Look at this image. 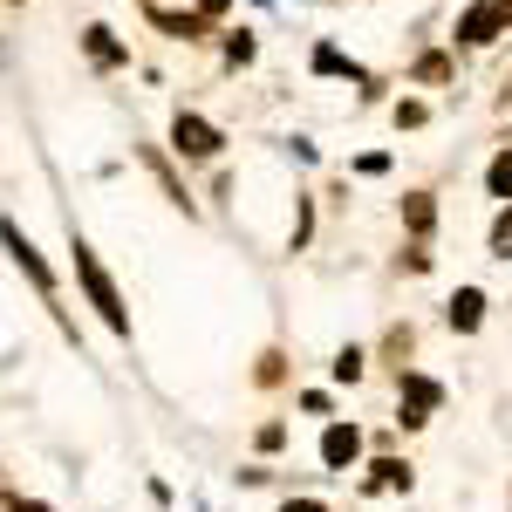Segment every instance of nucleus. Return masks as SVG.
<instances>
[{"instance_id":"nucleus-1","label":"nucleus","mask_w":512,"mask_h":512,"mask_svg":"<svg viewBox=\"0 0 512 512\" xmlns=\"http://www.w3.org/2000/svg\"><path fill=\"white\" fill-rule=\"evenodd\" d=\"M76 274H82V294H89V301L103 308V321H110L117 335H130V315H123V294H117V287H110V274L96 267V253H89L82 239H76Z\"/></svg>"},{"instance_id":"nucleus-2","label":"nucleus","mask_w":512,"mask_h":512,"mask_svg":"<svg viewBox=\"0 0 512 512\" xmlns=\"http://www.w3.org/2000/svg\"><path fill=\"white\" fill-rule=\"evenodd\" d=\"M219 144H226L219 123H205L198 110H178V117H171V151H178V158L205 164V158H219Z\"/></svg>"},{"instance_id":"nucleus-3","label":"nucleus","mask_w":512,"mask_h":512,"mask_svg":"<svg viewBox=\"0 0 512 512\" xmlns=\"http://www.w3.org/2000/svg\"><path fill=\"white\" fill-rule=\"evenodd\" d=\"M512 21H506V7L499 0H472L465 14H458V48H485V41H499Z\"/></svg>"},{"instance_id":"nucleus-4","label":"nucleus","mask_w":512,"mask_h":512,"mask_svg":"<svg viewBox=\"0 0 512 512\" xmlns=\"http://www.w3.org/2000/svg\"><path fill=\"white\" fill-rule=\"evenodd\" d=\"M0 239H7V253H14V267H21V274L35 280L41 294H55V274H48V260H41L35 246H28V233H21L14 219H0Z\"/></svg>"},{"instance_id":"nucleus-5","label":"nucleus","mask_w":512,"mask_h":512,"mask_svg":"<svg viewBox=\"0 0 512 512\" xmlns=\"http://www.w3.org/2000/svg\"><path fill=\"white\" fill-rule=\"evenodd\" d=\"M82 48H89V62H96V69H123V62H130V48L117 41V28H103V21H89V28H82Z\"/></svg>"},{"instance_id":"nucleus-6","label":"nucleus","mask_w":512,"mask_h":512,"mask_svg":"<svg viewBox=\"0 0 512 512\" xmlns=\"http://www.w3.org/2000/svg\"><path fill=\"white\" fill-rule=\"evenodd\" d=\"M355 451H362V437L349 431V424H328V437H321V458L342 472V465H355Z\"/></svg>"},{"instance_id":"nucleus-7","label":"nucleus","mask_w":512,"mask_h":512,"mask_svg":"<svg viewBox=\"0 0 512 512\" xmlns=\"http://www.w3.org/2000/svg\"><path fill=\"white\" fill-rule=\"evenodd\" d=\"M478 321H485V294H478V287H465V294L451 301V328H458V335H472Z\"/></svg>"},{"instance_id":"nucleus-8","label":"nucleus","mask_w":512,"mask_h":512,"mask_svg":"<svg viewBox=\"0 0 512 512\" xmlns=\"http://www.w3.org/2000/svg\"><path fill=\"white\" fill-rule=\"evenodd\" d=\"M151 14H158V28H164V35H185V41H198L205 28H212L205 14H171V7H151Z\"/></svg>"},{"instance_id":"nucleus-9","label":"nucleus","mask_w":512,"mask_h":512,"mask_svg":"<svg viewBox=\"0 0 512 512\" xmlns=\"http://www.w3.org/2000/svg\"><path fill=\"white\" fill-rule=\"evenodd\" d=\"M315 76H349V82H369V76H362V69L349 62V55H342V48H328V41L315 48Z\"/></svg>"},{"instance_id":"nucleus-10","label":"nucleus","mask_w":512,"mask_h":512,"mask_svg":"<svg viewBox=\"0 0 512 512\" xmlns=\"http://www.w3.org/2000/svg\"><path fill=\"white\" fill-rule=\"evenodd\" d=\"M485 192H492V198H506V205H512V144H506V151H499L492 164H485Z\"/></svg>"},{"instance_id":"nucleus-11","label":"nucleus","mask_w":512,"mask_h":512,"mask_svg":"<svg viewBox=\"0 0 512 512\" xmlns=\"http://www.w3.org/2000/svg\"><path fill=\"white\" fill-rule=\"evenodd\" d=\"M403 219H410V233L424 239V233H431V226H437V212H431V198H424V192H410V198H403Z\"/></svg>"},{"instance_id":"nucleus-12","label":"nucleus","mask_w":512,"mask_h":512,"mask_svg":"<svg viewBox=\"0 0 512 512\" xmlns=\"http://www.w3.org/2000/svg\"><path fill=\"white\" fill-rule=\"evenodd\" d=\"M253 55H260V41L246 35V28H239V35H226V62H233V69H246Z\"/></svg>"},{"instance_id":"nucleus-13","label":"nucleus","mask_w":512,"mask_h":512,"mask_svg":"<svg viewBox=\"0 0 512 512\" xmlns=\"http://www.w3.org/2000/svg\"><path fill=\"white\" fill-rule=\"evenodd\" d=\"M492 260H512V205L492 219Z\"/></svg>"},{"instance_id":"nucleus-14","label":"nucleus","mask_w":512,"mask_h":512,"mask_svg":"<svg viewBox=\"0 0 512 512\" xmlns=\"http://www.w3.org/2000/svg\"><path fill=\"white\" fill-rule=\"evenodd\" d=\"M431 117V110H424V103H417V96H403V103H396V123H403V130H417V123Z\"/></svg>"},{"instance_id":"nucleus-15","label":"nucleus","mask_w":512,"mask_h":512,"mask_svg":"<svg viewBox=\"0 0 512 512\" xmlns=\"http://www.w3.org/2000/svg\"><path fill=\"white\" fill-rule=\"evenodd\" d=\"M451 76V62H444V55H424V62H417V82H444Z\"/></svg>"},{"instance_id":"nucleus-16","label":"nucleus","mask_w":512,"mask_h":512,"mask_svg":"<svg viewBox=\"0 0 512 512\" xmlns=\"http://www.w3.org/2000/svg\"><path fill=\"white\" fill-rule=\"evenodd\" d=\"M335 376H342V383H355V376H362V355L342 349V355H335Z\"/></svg>"},{"instance_id":"nucleus-17","label":"nucleus","mask_w":512,"mask_h":512,"mask_svg":"<svg viewBox=\"0 0 512 512\" xmlns=\"http://www.w3.org/2000/svg\"><path fill=\"white\" fill-rule=\"evenodd\" d=\"M226 7H233V0H198V14H205V21H219Z\"/></svg>"},{"instance_id":"nucleus-18","label":"nucleus","mask_w":512,"mask_h":512,"mask_svg":"<svg viewBox=\"0 0 512 512\" xmlns=\"http://www.w3.org/2000/svg\"><path fill=\"white\" fill-rule=\"evenodd\" d=\"M287 512H321V506H315V499H301V506H287Z\"/></svg>"},{"instance_id":"nucleus-19","label":"nucleus","mask_w":512,"mask_h":512,"mask_svg":"<svg viewBox=\"0 0 512 512\" xmlns=\"http://www.w3.org/2000/svg\"><path fill=\"white\" fill-rule=\"evenodd\" d=\"M499 7H506V21H512V0H499Z\"/></svg>"},{"instance_id":"nucleus-20","label":"nucleus","mask_w":512,"mask_h":512,"mask_svg":"<svg viewBox=\"0 0 512 512\" xmlns=\"http://www.w3.org/2000/svg\"><path fill=\"white\" fill-rule=\"evenodd\" d=\"M14 512H41V506H14Z\"/></svg>"}]
</instances>
